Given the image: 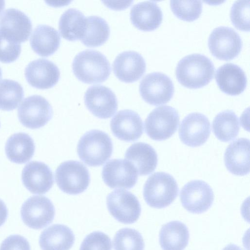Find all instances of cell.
Returning a JSON list of instances; mask_svg holds the SVG:
<instances>
[{
  "instance_id": "1",
  "label": "cell",
  "mask_w": 250,
  "mask_h": 250,
  "mask_svg": "<svg viewBox=\"0 0 250 250\" xmlns=\"http://www.w3.org/2000/svg\"><path fill=\"white\" fill-rule=\"evenodd\" d=\"M214 70V64L208 57L194 53L185 56L179 61L175 73L178 82L183 85L198 88L212 79Z\"/></svg>"
},
{
  "instance_id": "2",
  "label": "cell",
  "mask_w": 250,
  "mask_h": 250,
  "mask_svg": "<svg viewBox=\"0 0 250 250\" xmlns=\"http://www.w3.org/2000/svg\"><path fill=\"white\" fill-rule=\"evenodd\" d=\"M72 69L78 80L87 83H102L110 75L111 65L101 52L86 49L78 53L72 62Z\"/></svg>"
},
{
  "instance_id": "3",
  "label": "cell",
  "mask_w": 250,
  "mask_h": 250,
  "mask_svg": "<svg viewBox=\"0 0 250 250\" xmlns=\"http://www.w3.org/2000/svg\"><path fill=\"white\" fill-rule=\"evenodd\" d=\"M113 144L110 137L104 132L92 130L80 138L77 145L80 159L90 167L103 165L111 157Z\"/></svg>"
},
{
  "instance_id": "4",
  "label": "cell",
  "mask_w": 250,
  "mask_h": 250,
  "mask_svg": "<svg viewBox=\"0 0 250 250\" xmlns=\"http://www.w3.org/2000/svg\"><path fill=\"white\" fill-rule=\"evenodd\" d=\"M178 186L169 174L157 172L150 176L143 188V196L151 207L162 208L170 205L177 197Z\"/></svg>"
},
{
  "instance_id": "5",
  "label": "cell",
  "mask_w": 250,
  "mask_h": 250,
  "mask_svg": "<svg viewBox=\"0 0 250 250\" xmlns=\"http://www.w3.org/2000/svg\"><path fill=\"white\" fill-rule=\"evenodd\" d=\"M55 180L59 188L63 192L76 195L86 189L90 177L84 165L79 161L70 160L63 162L57 167Z\"/></svg>"
},
{
  "instance_id": "6",
  "label": "cell",
  "mask_w": 250,
  "mask_h": 250,
  "mask_svg": "<svg viewBox=\"0 0 250 250\" xmlns=\"http://www.w3.org/2000/svg\"><path fill=\"white\" fill-rule=\"evenodd\" d=\"M179 123V115L174 108L163 105L154 109L145 122L147 136L155 141L166 140L174 134Z\"/></svg>"
},
{
  "instance_id": "7",
  "label": "cell",
  "mask_w": 250,
  "mask_h": 250,
  "mask_svg": "<svg viewBox=\"0 0 250 250\" xmlns=\"http://www.w3.org/2000/svg\"><path fill=\"white\" fill-rule=\"evenodd\" d=\"M139 91L143 99L147 103L158 105L170 100L174 92V87L168 76L154 72L143 77L140 82Z\"/></svg>"
},
{
  "instance_id": "8",
  "label": "cell",
  "mask_w": 250,
  "mask_h": 250,
  "mask_svg": "<svg viewBox=\"0 0 250 250\" xmlns=\"http://www.w3.org/2000/svg\"><path fill=\"white\" fill-rule=\"evenodd\" d=\"M52 115V107L48 101L38 95L24 99L18 109V116L21 124L31 129L43 126Z\"/></svg>"
},
{
  "instance_id": "9",
  "label": "cell",
  "mask_w": 250,
  "mask_h": 250,
  "mask_svg": "<svg viewBox=\"0 0 250 250\" xmlns=\"http://www.w3.org/2000/svg\"><path fill=\"white\" fill-rule=\"evenodd\" d=\"M208 46L211 54L223 60H229L240 52L242 42L238 33L232 28L220 26L209 36Z\"/></svg>"
},
{
  "instance_id": "10",
  "label": "cell",
  "mask_w": 250,
  "mask_h": 250,
  "mask_svg": "<svg viewBox=\"0 0 250 250\" xmlns=\"http://www.w3.org/2000/svg\"><path fill=\"white\" fill-rule=\"evenodd\" d=\"M107 208L118 221L124 224L135 223L139 218L141 208L137 198L131 192L118 189L106 197Z\"/></svg>"
},
{
  "instance_id": "11",
  "label": "cell",
  "mask_w": 250,
  "mask_h": 250,
  "mask_svg": "<svg viewBox=\"0 0 250 250\" xmlns=\"http://www.w3.org/2000/svg\"><path fill=\"white\" fill-rule=\"evenodd\" d=\"M55 210L50 199L44 196H33L22 204L21 215L23 223L30 228L38 229L53 220Z\"/></svg>"
},
{
  "instance_id": "12",
  "label": "cell",
  "mask_w": 250,
  "mask_h": 250,
  "mask_svg": "<svg viewBox=\"0 0 250 250\" xmlns=\"http://www.w3.org/2000/svg\"><path fill=\"white\" fill-rule=\"evenodd\" d=\"M183 207L192 213L200 214L211 206L214 194L211 187L202 180H193L187 183L180 192Z\"/></svg>"
},
{
  "instance_id": "13",
  "label": "cell",
  "mask_w": 250,
  "mask_h": 250,
  "mask_svg": "<svg viewBox=\"0 0 250 250\" xmlns=\"http://www.w3.org/2000/svg\"><path fill=\"white\" fill-rule=\"evenodd\" d=\"M32 29L30 18L18 9H6L0 16V32L11 41L20 43L25 42Z\"/></svg>"
},
{
  "instance_id": "14",
  "label": "cell",
  "mask_w": 250,
  "mask_h": 250,
  "mask_svg": "<svg viewBox=\"0 0 250 250\" xmlns=\"http://www.w3.org/2000/svg\"><path fill=\"white\" fill-rule=\"evenodd\" d=\"M87 108L96 117L107 119L118 109V101L109 88L102 85H94L86 91L84 96Z\"/></svg>"
},
{
  "instance_id": "15",
  "label": "cell",
  "mask_w": 250,
  "mask_h": 250,
  "mask_svg": "<svg viewBox=\"0 0 250 250\" xmlns=\"http://www.w3.org/2000/svg\"><path fill=\"white\" fill-rule=\"evenodd\" d=\"M138 172L127 160L116 159L107 162L102 170L104 183L111 188H132L138 180Z\"/></svg>"
},
{
  "instance_id": "16",
  "label": "cell",
  "mask_w": 250,
  "mask_h": 250,
  "mask_svg": "<svg viewBox=\"0 0 250 250\" xmlns=\"http://www.w3.org/2000/svg\"><path fill=\"white\" fill-rule=\"evenodd\" d=\"M210 125L208 118L202 113L188 114L181 122L179 129L181 141L191 147L203 145L209 137Z\"/></svg>"
},
{
  "instance_id": "17",
  "label": "cell",
  "mask_w": 250,
  "mask_h": 250,
  "mask_svg": "<svg viewBox=\"0 0 250 250\" xmlns=\"http://www.w3.org/2000/svg\"><path fill=\"white\" fill-rule=\"evenodd\" d=\"M24 75L27 82L39 89H48L58 82L60 72L52 61L40 58L29 62L25 68Z\"/></svg>"
},
{
  "instance_id": "18",
  "label": "cell",
  "mask_w": 250,
  "mask_h": 250,
  "mask_svg": "<svg viewBox=\"0 0 250 250\" xmlns=\"http://www.w3.org/2000/svg\"><path fill=\"white\" fill-rule=\"evenodd\" d=\"M113 135L125 142L137 140L143 133V123L139 115L130 109L120 110L110 121Z\"/></svg>"
},
{
  "instance_id": "19",
  "label": "cell",
  "mask_w": 250,
  "mask_h": 250,
  "mask_svg": "<svg viewBox=\"0 0 250 250\" xmlns=\"http://www.w3.org/2000/svg\"><path fill=\"white\" fill-rule=\"evenodd\" d=\"M21 179L25 188L33 194H44L54 184L53 174L50 167L38 161H32L25 165Z\"/></svg>"
},
{
  "instance_id": "20",
  "label": "cell",
  "mask_w": 250,
  "mask_h": 250,
  "mask_svg": "<svg viewBox=\"0 0 250 250\" xmlns=\"http://www.w3.org/2000/svg\"><path fill=\"white\" fill-rule=\"evenodd\" d=\"M146 63L143 56L134 51H125L118 54L113 62L115 75L120 81L133 83L144 74Z\"/></svg>"
},
{
  "instance_id": "21",
  "label": "cell",
  "mask_w": 250,
  "mask_h": 250,
  "mask_svg": "<svg viewBox=\"0 0 250 250\" xmlns=\"http://www.w3.org/2000/svg\"><path fill=\"white\" fill-rule=\"evenodd\" d=\"M215 79L219 88L230 95L241 94L247 85L245 72L239 66L232 63H226L218 67Z\"/></svg>"
},
{
  "instance_id": "22",
  "label": "cell",
  "mask_w": 250,
  "mask_h": 250,
  "mask_svg": "<svg viewBox=\"0 0 250 250\" xmlns=\"http://www.w3.org/2000/svg\"><path fill=\"white\" fill-rule=\"evenodd\" d=\"M249 140L243 138L232 142L227 148L225 165L232 174L244 176L249 173Z\"/></svg>"
},
{
  "instance_id": "23",
  "label": "cell",
  "mask_w": 250,
  "mask_h": 250,
  "mask_svg": "<svg viewBox=\"0 0 250 250\" xmlns=\"http://www.w3.org/2000/svg\"><path fill=\"white\" fill-rule=\"evenodd\" d=\"M132 24L143 31L156 29L161 23L163 13L155 1H145L134 5L130 12Z\"/></svg>"
},
{
  "instance_id": "24",
  "label": "cell",
  "mask_w": 250,
  "mask_h": 250,
  "mask_svg": "<svg viewBox=\"0 0 250 250\" xmlns=\"http://www.w3.org/2000/svg\"><path fill=\"white\" fill-rule=\"evenodd\" d=\"M125 158L135 167L138 174L147 175L154 171L158 162L155 149L149 145L138 142L132 144L126 150Z\"/></svg>"
},
{
  "instance_id": "25",
  "label": "cell",
  "mask_w": 250,
  "mask_h": 250,
  "mask_svg": "<svg viewBox=\"0 0 250 250\" xmlns=\"http://www.w3.org/2000/svg\"><path fill=\"white\" fill-rule=\"evenodd\" d=\"M74 241L72 230L62 224H54L45 229L39 238L42 250H69Z\"/></svg>"
},
{
  "instance_id": "26",
  "label": "cell",
  "mask_w": 250,
  "mask_h": 250,
  "mask_svg": "<svg viewBox=\"0 0 250 250\" xmlns=\"http://www.w3.org/2000/svg\"><path fill=\"white\" fill-rule=\"evenodd\" d=\"M61 42L58 31L46 24L37 25L33 31L30 39L32 49L41 56L47 57L54 53Z\"/></svg>"
},
{
  "instance_id": "27",
  "label": "cell",
  "mask_w": 250,
  "mask_h": 250,
  "mask_svg": "<svg viewBox=\"0 0 250 250\" xmlns=\"http://www.w3.org/2000/svg\"><path fill=\"white\" fill-rule=\"evenodd\" d=\"M189 238L188 229L186 225L178 221H173L162 226L159 242L163 250H184Z\"/></svg>"
},
{
  "instance_id": "28",
  "label": "cell",
  "mask_w": 250,
  "mask_h": 250,
  "mask_svg": "<svg viewBox=\"0 0 250 250\" xmlns=\"http://www.w3.org/2000/svg\"><path fill=\"white\" fill-rule=\"evenodd\" d=\"M35 146L32 138L22 132L14 134L7 140L5 153L10 161L17 164H23L33 157Z\"/></svg>"
},
{
  "instance_id": "29",
  "label": "cell",
  "mask_w": 250,
  "mask_h": 250,
  "mask_svg": "<svg viewBox=\"0 0 250 250\" xmlns=\"http://www.w3.org/2000/svg\"><path fill=\"white\" fill-rule=\"evenodd\" d=\"M87 19L84 14L75 8H69L61 15L59 30L65 39L74 41L83 36L86 28Z\"/></svg>"
},
{
  "instance_id": "30",
  "label": "cell",
  "mask_w": 250,
  "mask_h": 250,
  "mask_svg": "<svg viewBox=\"0 0 250 250\" xmlns=\"http://www.w3.org/2000/svg\"><path fill=\"white\" fill-rule=\"evenodd\" d=\"M240 129L239 119L232 110L219 113L212 122V130L216 137L222 142H229L235 139Z\"/></svg>"
},
{
  "instance_id": "31",
  "label": "cell",
  "mask_w": 250,
  "mask_h": 250,
  "mask_svg": "<svg viewBox=\"0 0 250 250\" xmlns=\"http://www.w3.org/2000/svg\"><path fill=\"white\" fill-rule=\"evenodd\" d=\"M86 28L81 41L85 45L97 47L108 39L110 28L106 21L101 17L90 16L86 18Z\"/></svg>"
},
{
  "instance_id": "32",
  "label": "cell",
  "mask_w": 250,
  "mask_h": 250,
  "mask_svg": "<svg viewBox=\"0 0 250 250\" xmlns=\"http://www.w3.org/2000/svg\"><path fill=\"white\" fill-rule=\"evenodd\" d=\"M24 96L23 89L18 82L10 79L0 80V109L14 110Z\"/></svg>"
},
{
  "instance_id": "33",
  "label": "cell",
  "mask_w": 250,
  "mask_h": 250,
  "mask_svg": "<svg viewBox=\"0 0 250 250\" xmlns=\"http://www.w3.org/2000/svg\"><path fill=\"white\" fill-rule=\"evenodd\" d=\"M115 250H144L143 238L137 230L130 228H123L118 230L113 238Z\"/></svg>"
},
{
  "instance_id": "34",
  "label": "cell",
  "mask_w": 250,
  "mask_h": 250,
  "mask_svg": "<svg viewBox=\"0 0 250 250\" xmlns=\"http://www.w3.org/2000/svg\"><path fill=\"white\" fill-rule=\"evenodd\" d=\"M170 5L178 18L186 21L196 20L202 11V3L200 0H170Z\"/></svg>"
},
{
  "instance_id": "35",
  "label": "cell",
  "mask_w": 250,
  "mask_h": 250,
  "mask_svg": "<svg viewBox=\"0 0 250 250\" xmlns=\"http://www.w3.org/2000/svg\"><path fill=\"white\" fill-rule=\"evenodd\" d=\"M230 18L234 26L241 30H250V1L236 0L232 5Z\"/></svg>"
},
{
  "instance_id": "36",
  "label": "cell",
  "mask_w": 250,
  "mask_h": 250,
  "mask_svg": "<svg viewBox=\"0 0 250 250\" xmlns=\"http://www.w3.org/2000/svg\"><path fill=\"white\" fill-rule=\"evenodd\" d=\"M111 249L110 237L103 232L96 231L85 236L80 250H111Z\"/></svg>"
},
{
  "instance_id": "37",
  "label": "cell",
  "mask_w": 250,
  "mask_h": 250,
  "mask_svg": "<svg viewBox=\"0 0 250 250\" xmlns=\"http://www.w3.org/2000/svg\"><path fill=\"white\" fill-rule=\"evenodd\" d=\"M21 52V45L4 37L0 32V61L9 63L15 61Z\"/></svg>"
},
{
  "instance_id": "38",
  "label": "cell",
  "mask_w": 250,
  "mask_h": 250,
  "mask_svg": "<svg viewBox=\"0 0 250 250\" xmlns=\"http://www.w3.org/2000/svg\"><path fill=\"white\" fill-rule=\"evenodd\" d=\"M0 250H30V246L24 237L20 235H11L2 241Z\"/></svg>"
},
{
  "instance_id": "39",
  "label": "cell",
  "mask_w": 250,
  "mask_h": 250,
  "mask_svg": "<svg viewBox=\"0 0 250 250\" xmlns=\"http://www.w3.org/2000/svg\"><path fill=\"white\" fill-rule=\"evenodd\" d=\"M8 216V210L4 203L0 199V227L6 221Z\"/></svg>"
},
{
  "instance_id": "40",
  "label": "cell",
  "mask_w": 250,
  "mask_h": 250,
  "mask_svg": "<svg viewBox=\"0 0 250 250\" xmlns=\"http://www.w3.org/2000/svg\"><path fill=\"white\" fill-rule=\"evenodd\" d=\"M222 250H243L240 247L234 244H229L226 246Z\"/></svg>"
},
{
  "instance_id": "41",
  "label": "cell",
  "mask_w": 250,
  "mask_h": 250,
  "mask_svg": "<svg viewBox=\"0 0 250 250\" xmlns=\"http://www.w3.org/2000/svg\"><path fill=\"white\" fill-rule=\"evenodd\" d=\"M5 6V1L0 0V13L2 11Z\"/></svg>"
},
{
  "instance_id": "42",
  "label": "cell",
  "mask_w": 250,
  "mask_h": 250,
  "mask_svg": "<svg viewBox=\"0 0 250 250\" xmlns=\"http://www.w3.org/2000/svg\"><path fill=\"white\" fill-rule=\"evenodd\" d=\"M1 77H2V71L0 67V80L1 79Z\"/></svg>"
}]
</instances>
